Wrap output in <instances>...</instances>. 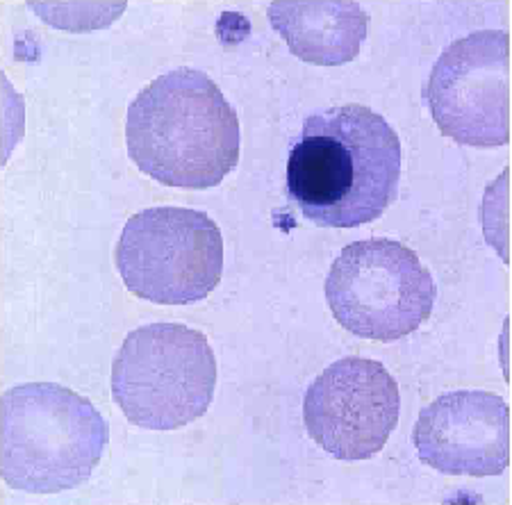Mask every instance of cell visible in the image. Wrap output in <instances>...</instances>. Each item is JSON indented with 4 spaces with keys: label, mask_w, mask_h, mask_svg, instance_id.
I'll list each match as a JSON object with an SVG mask.
<instances>
[{
    "label": "cell",
    "mask_w": 512,
    "mask_h": 505,
    "mask_svg": "<svg viewBox=\"0 0 512 505\" xmlns=\"http://www.w3.org/2000/svg\"><path fill=\"white\" fill-rule=\"evenodd\" d=\"M444 137L462 146L510 142V35L478 30L444 48L424 91Z\"/></svg>",
    "instance_id": "52a82bcc"
},
{
    "label": "cell",
    "mask_w": 512,
    "mask_h": 505,
    "mask_svg": "<svg viewBox=\"0 0 512 505\" xmlns=\"http://www.w3.org/2000/svg\"><path fill=\"white\" fill-rule=\"evenodd\" d=\"M437 287L417 253L394 239L353 242L326 278V301L337 324L355 337L396 342L428 321Z\"/></svg>",
    "instance_id": "5b68a950"
},
{
    "label": "cell",
    "mask_w": 512,
    "mask_h": 505,
    "mask_svg": "<svg viewBox=\"0 0 512 505\" xmlns=\"http://www.w3.org/2000/svg\"><path fill=\"white\" fill-rule=\"evenodd\" d=\"M112 399L146 430H178L201 419L217 389L208 337L183 324L142 326L123 339L112 362Z\"/></svg>",
    "instance_id": "277c9868"
},
{
    "label": "cell",
    "mask_w": 512,
    "mask_h": 505,
    "mask_svg": "<svg viewBox=\"0 0 512 505\" xmlns=\"http://www.w3.org/2000/svg\"><path fill=\"white\" fill-rule=\"evenodd\" d=\"M419 460L447 476H501L510 465V408L483 389L442 394L412 428Z\"/></svg>",
    "instance_id": "9c48e42d"
},
{
    "label": "cell",
    "mask_w": 512,
    "mask_h": 505,
    "mask_svg": "<svg viewBox=\"0 0 512 505\" xmlns=\"http://www.w3.org/2000/svg\"><path fill=\"white\" fill-rule=\"evenodd\" d=\"M0 415V471L16 492L73 490L110 444V426L94 403L57 383L7 389Z\"/></svg>",
    "instance_id": "3957f363"
},
{
    "label": "cell",
    "mask_w": 512,
    "mask_h": 505,
    "mask_svg": "<svg viewBox=\"0 0 512 505\" xmlns=\"http://www.w3.org/2000/svg\"><path fill=\"white\" fill-rule=\"evenodd\" d=\"M401 167V139L383 114L340 105L303 121L287 157V194L315 226L358 228L394 203Z\"/></svg>",
    "instance_id": "6da1fadb"
},
{
    "label": "cell",
    "mask_w": 512,
    "mask_h": 505,
    "mask_svg": "<svg viewBox=\"0 0 512 505\" xmlns=\"http://www.w3.org/2000/svg\"><path fill=\"white\" fill-rule=\"evenodd\" d=\"M117 269L137 298L192 305L208 298L224 273V237L201 210L148 208L119 237Z\"/></svg>",
    "instance_id": "8992f818"
},
{
    "label": "cell",
    "mask_w": 512,
    "mask_h": 505,
    "mask_svg": "<svg viewBox=\"0 0 512 505\" xmlns=\"http://www.w3.org/2000/svg\"><path fill=\"white\" fill-rule=\"evenodd\" d=\"M267 16L289 51L315 66L353 62L369 35V14L355 0L271 3Z\"/></svg>",
    "instance_id": "30bf717a"
},
{
    "label": "cell",
    "mask_w": 512,
    "mask_h": 505,
    "mask_svg": "<svg viewBox=\"0 0 512 505\" xmlns=\"http://www.w3.org/2000/svg\"><path fill=\"white\" fill-rule=\"evenodd\" d=\"M401 394L381 362L342 358L305 392L308 435L337 460H369L385 449L399 424Z\"/></svg>",
    "instance_id": "ba28073f"
},
{
    "label": "cell",
    "mask_w": 512,
    "mask_h": 505,
    "mask_svg": "<svg viewBox=\"0 0 512 505\" xmlns=\"http://www.w3.org/2000/svg\"><path fill=\"white\" fill-rule=\"evenodd\" d=\"M126 144L137 169L162 185L210 189L237 167L242 130L217 82L173 69L130 103Z\"/></svg>",
    "instance_id": "7a4b0ae2"
}]
</instances>
